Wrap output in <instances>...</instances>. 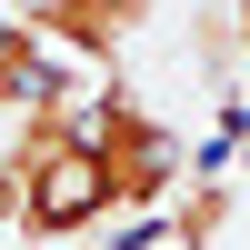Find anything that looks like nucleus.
I'll list each match as a JSON object with an SVG mask.
<instances>
[{"mask_svg":"<svg viewBox=\"0 0 250 250\" xmlns=\"http://www.w3.org/2000/svg\"><path fill=\"white\" fill-rule=\"evenodd\" d=\"M0 220H20V180H10V150H0Z\"/></svg>","mask_w":250,"mask_h":250,"instance_id":"20e7f679","label":"nucleus"},{"mask_svg":"<svg viewBox=\"0 0 250 250\" xmlns=\"http://www.w3.org/2000/svg\"><path fill=\"white\" fill-rule=\"evenodd\" d=\"M220 220H230V190H190V200L170 210V240H180V250H210Z\"/></svg>","mask_w":250,"mask_h":250,"instance_id":"7ed1b4c3","label":"nucleus"},{"mask_svg":"<svg viewBox=\"0 0 250 250\" xmlns=\"http://www.w3.org/2000/svg\"><path fill=\"white\" fill-rule=\"evenodd\" d=\"M230 20H240V60H250V0H230Z\"/></svg>","mask_w":250,"mask_h":250,"instance_id":"39448f33","label":"nucleus"},{"mask_svg":"<svg viewBox=\"0 0 250 250\" xmlns=\"http://www.w3.org/2000/svg\"><path fill=\"white\" fill-rule=\"evenodd\" d=\"M150 10H160V0H20V20L40 30V50L90 60L100 80H110V60L130 50L140 30H150Z\"/></svg>","mask_w":250,"mask_h":250,"instance_id":"f03ea898","label":"nucleus"},{"mask_svg":"<svg viewBox=\"0 0 250 250\" xmlns=\"http://www.w3.org/2000/svg\"><path fill=\"white\" fill-rule=\"evenodd\" d=\"M80 130H90L100 180H110V220H120V210H160V200L180 190V130H170V120H150L120 80H100V90H90Z\"/></svg>","mask_w":250,"mask_h":250,"instance_id":"f257e3e1","label":"nucleus"}]
</instances>
